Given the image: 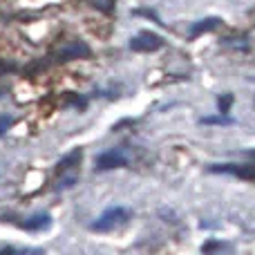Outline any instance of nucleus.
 <instances>
[{"mask_svg":"<svg viewBox=\"0 0 255 255\" xmlns=\"http://www.w3.org/2000/svg\"><path fill=\"white\" fill-rule=\"evenodd\" d=\"M128 217H130V213H128L126 208H110V211H106L97 222H94L92 231H97V233H108V231L117 229L119 224H124Z\"/></svg>","mask_w":255,"mask_h":255,"instance_id":"obj_1","label":"nucleus"},{"mask_svg":"<svg viewBox=\"0 0 255 255\" xmlns=\"http://www.w3.org/2000/svg\"><path fill=\"white\" fill-rule=\"evenodd\" d=\"M130 47L134 49V52H154V49L163 47V38L152 34V31H141L139 36H134V38L130 40Z\"/></svg>","mask_w":255,"mask_h":255,"instance_id":"obj_2","label":"nucleus"},{"mask_svg":"<svg viewBox=\"0 0 255 255\" xmlns=\"http://www.w3.org/2000/svg\"><path fill=\"white\" fill-rule=\"evenodd\" d=\"M126 163L128 157L124 154V150H108L97 157V170H112V168L126 166Z\"/></svg>","mask_w":255,"mask_h":255,"instance_id":"obj_3","label":"nucleus"},{"mask_svg":"<svg viewBox=\"0 0 255 255\" xmlns=\"http://www.w3.org/2000/svg\"><path fill=\"white\" fill-rule=\"evenodd\" d=\"M211 172H231L242 179H255V168L238 166V163H217V166H211Z\"/></svg>","mask_w":255,"mask_h":255,"instance_id":"obj_4","label":"nucleus"},{"mask_svg":"<svg viewBox=\"0 0 255 255\" xmlns=\"http://www.w3.org/2000/svg\"><path fill=\"white\" fill-rule=\"evenodd\" d=\"M83 56H90V47L81 40H74V43L65 45V47L58 52V58L61 61H72V58H83Z\"/></svg>","mask_w":255,"mask_h":255,"instance_id":"obj_5","label":"nucleus"},{"mask_svg":"<svg viewBox=\"0 0 255 255\" xmlns=\"http://www.w3.org/2000/svg\"><path fill=\"white\" fill-rule=\"evenodd\" d=\"M220 25V18H204V20H199V22H195L193 25V29H190V36H199V34H204V31H211V29H215V27Z\"/></svg>","mask_w":255,"mask_h":255,"instance_id":"obj_6","label":"nucleus"},{"mask_svg":"<svg viewBox=\"0 0 255 255\" xmlns=\"http://www.w3.org/2000/svg\"><path fill=\"white\" fill-rule=\"evenodd\" d=\"M49 226V215H45V213H40V215H34L29 222H25L22 224V229L25 231H43Z\"/></svg>","mask_w":255,"mask_h":255,"instance_id":"obj_7","label":"nucleus"},{"mask_svg":"<svg viewBox=\"0 0 255 255\" xmlns=\"http://www.w3.org/2000/svg\"><path fill=\"white\" fill-rule=\"evenodd\" d=\"M81 157H83V152H81V150H74V152H70L65 159H61V161H58V172H63V170H70V168H74L76 163L81 161Z\"/></svg>","mask_w":255,"mask_h":255,"instance_id":"obj_8","label":"nucleus"},{"mask_svg":"<svg viewBox=\"0 0 255 255\" xmlns=\"http://www.w3.org/2000/svg\"><path fill=\"white\" fill-rule=\"evenodd\" d=\"M202 124L204 126H213V124H220V126H226V124H233V121L229 119V117H204L202 119Z\"/></svg>","mask_w":255,"mask_h":255,"instance_id":"obj_9","label":"nucleus"},{"mask_svg":"<svg viewBox=\"0 0 255 255\" xmlns=\"http://www.w3.org/2000/svg\"><path fill=\"white\" fill-rule=\"evenodd\" d=\"M11 124H13V119H11V117H7V115H2V117H0V136H2L4 132H7L9 128H11Z\"/></svg>","mask_w":255,"mask_h":255,"instance_id":"obj_10","label":"nucleus"},{"mask_svg":"<svg viewBox=\"0 0 255 255\" xmlns=\"http://www.w3.org/2000/svg\"><path fill=\"white\" fill-rule=\"evenodd\" d=\"M231 103H233V97H231V94H229V97H222V99H220V103H217V106H220V112H222V115H226V110L231 108Z\"/></svg>","mask_w":255,"mask_h":255,"instance_id":"obj_11","label":"nucleus"},{"mask_svg":"<svg viewBox=\"0 0 255 255\" xmlns=\"http://www.w3.org/2000/svg\"><path fill=\"white\" fill-rule=\"evenodd\" d=\"M249 154H251V157H255V150H253V152H249Z\"/></svg>","mask_w":255,"mask_h":255,"instance_id":"obj_12","label":"nucleus"},{"mask_svg":"<svg viewBox=\"0 0 255 255\" xmlns=\"http://www.w3.org/2000/svg\"><path fill=\"white\" fill-rule=\"evenodd\" d=\"M0 94H2V92H0Z\"/></svg>","mask_w":255,"mask_h":255,"instance_id":"obj_13","label":"nucleus"}]
</instances>
